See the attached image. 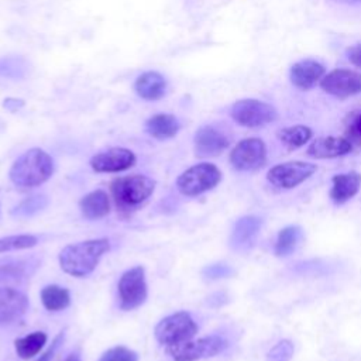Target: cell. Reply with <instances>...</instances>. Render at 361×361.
I'll use <instances>...</instances> for the list:
<instances>
[{"label": "cell", "instance_id": "cell-1", "mask_svg": "<svg viewBox=\"0 0 361 361\" xmlns=\"http://www.w3.org/2000/svg\"><path fill=\"white\" fill-rule=\"evenodd\" d=\"M109 250L110 241L107 238H92L69 244L59 252V265L68 275L85 278L94 271Z\"/></svg>", "mask_w": 361, "mask_h": 361}, {"label": "cell", "instance_id": "cell-2", "mask_svg": "<svg viewBox=\"0 0 361 361\" xmlns=\"http://www.w3.org/2000/svg\"><path fill=\"white\" fill-rule=\"evenodd\" d=\"M54 173V159L44 149L31 148L20 155L10 168V180L18 188H35Z\"/></svg>", "mask_w": 361, "mask_h": 361}, {"label": "cell", "instance_id": "cell-3", "mask_svg": "<svg viewBox=\"0 0 361 361\" xmlns=\"http://www.w3.org/2000/svg\"><path fill=\"white\" fill-rule=\"evenodd\" d=\"M154 189L155 180L138 173L116 178L110 183V193L117 209L126 213L141 206L152 195Z\"/></svg>", "mask_w": 361, "mask_h": 361}, {"label": "cell", "instance_id": "cell-4", "mask_svg": "<svg viewBox=\"0 0 361 361\" xmlns=\"http://www.w3.org/2000/svg\"><path fill=\"white\" fill-rule=\"evenodd\" d=\"M220 180L221 172L214 164L200 162L178 176L176 188L183 196H197L216 188Z\"/></svg>", "mask_w": 361, "mask_h": 361}, {"label": "cell", "instance_id": "cell-5", "mask_svg": "<svg viewBox=\"0 0 361 361\" xmlns=\"http://www.w3.org/2000/svg\"><path fill=\"white\" fill-rule=\"evenodd\" d=\"M197 330L196 322L188 312H176L158 322L154 336L159 344L169 347L192 340Z\"/></svg>", "mask_w": 361, "mask_h": 361}, {"label": "cell", "instance_id": "cell-6", "mask_svg": "<svg viewBox=\"0 0 361 361\" xmlns=\"http://www.w3.org/2000/svg\"><path fill=\"white\" fill-rule=\"evenodd\" d=\"M228 347V341L221 336H207L166 347L172 361H197L216 357Z\"/></svg>", "mask_w": 361, "mask_h": 361}, {"label": "cell", "instance_id": "cell-7", "mask_svg": "<svg viewBox=\"0 0 361 361\" xmlns=\"http://www.w3.org/2000/svg\"><path fill=\"white\" fill-rule=\"evenodd\" d=\"M117 292H118V302H120L121 310L130 312L144 305L148 296V286L145 281L144 267L137 265L127 269L120 276Z\"/></svg>", "mask_w": 361, "mask_h": 361}, {"label": "cell", "instance_id": "cell-8", "mask_svg": "<svg viewBox=\"0 0 361 361\" xmlns=\"http://www.w3.org/2000/svg\"><path fill=\"white\" fill-rule=\"evenodd\" d=\"M231 118L247 128H259L276 120V110L257 99H243L235 102L230 110Z\"/></svg>", "mask_w": 361, "mask_h": 361}, {"label": "cell", "instance_id": "cell-9", "mask_svg": "<svg viewBox=\"0 0 361 361\" xmlns=\"http://www.w3.org/2000/svg\"><path fill=\"white\" fill-rule=\"evenodd\" d=\"M316 171V164L306 161H288L274 165L267 172V180L278 189H293L307 180Z\"/></svg>", "mask_w": 361, "mask_h": 361}, {"label": "cell", "instance_id": "cell-10", "mask_svg": "<svg viewBox=\"0 0 361 361\" xmlns=\"http://www.w3.org/2000/svg\"><path fill=\"white\" fill-rule=\"evenodd\" d=\"M267 162V145L261 138L250 137L238 141L230 152V164L240 172H251Z\"/></svg>", "mask_w": 361, "mask_h": 361}, {"label": "cell", "instance_id": "cell-11", "mask_svg": "<svg viewBox=\"0 0 361 361\" xmlns=\"http://www.w3.org/2000/svg\"><path fill=\"white\" fill-rule=\"evenodd\" d=\"M320 87L338 99L361 93V72L351 69H333L320 80Z\"/></svg>", "mask_w": 361, "mask_h": 361}, {"label": "cell", "instance_id": "cell-12", "mask_svg": "<svg viewBox=\"0 0 361 361\" xmlns=\"http://www.w3.org/2000/svg\"><path fill=\"white\" fill-rule=\"evenodd\" d=\"M137 158L133 151L121 147L109 148L92 157L90 166L94 172H121L131 168Z\"/></svg>", "mask_w": 361, "mask_h": 361}, {"label": "cell", "instance_id": "cell-13", "mask_svg": "<svg viewBox=\"0 0 361 361\" xmlns=\"http://www.w3.org/2000/svg\"><path fill=\"white\" fill-rule=\"evenodd\" d=\"M195 154L200 158L217 157L220 155L230 144L228 137L213 126L200 127L193 138Z\"/></svg>", "mask_w": 361, "mask_h": 361}, {"label": "cell", "instance_id": "cell-14", "mask_svg": "<svg viewBox=\"0 0 361 361\" xmlns=\"http://www.w3.org/2000/svg\"><path fill=\"white\" fill-rule=\"evenodd\" d=\"M28 309V298L10 286L0 288V326H8L20 320Z\"/></svg>", "mask_w": 361, "mask_h": 361}, {"label": "cell", "instance_id": "cell-15", "mask_svg": "<svg viewBox=\"0 0 361 361\" xmlns=\"http://www.w3.org/2000/svg\"><path fill=\"white\" fill-rule=\"evenodd\" d=\"M261 219L257 216H243L240 217L230 235V247L237 252H245L251 250L257 241L261 230Z\"/></svg>", "mask_w": 361, "mask_h": 361}, {"label": "cell", "instance_id": "cell-16", "mask_svg": "<svg viewBox=\"0 0 361 361\" xmlns=\"http://www.w3.org/2000/svg\"><path fill=\"white\" fill-rule=\"evenodd\" d=\"M353 149V142L347 137H319L310 142L306 155L316 159H330L347 155Z\"/></svg>", "mask_w": 361, "mask_h": 361}, {"label": "cell", "instance_id": "cell-17", "mask_svg": "<svg viewBox=\"0 0 361 361\" xmlns=\"http://www.w3.org/2000/svg\"><path fill=\"white\" fill-rule=\"evenodd\" d=\"M361 189V173L348 171L337 173L331 178L330 199L334 204H344L353 199Z\"/></svg>", "mask_w": 361, "mask_h": 361}, {"label": "cell", "instance_id": "cell-18", "mask_svg": "<svg viewBox=\"0 0 361 361\" xmlns=\"http://www.w3.org/2000/svg\"><path fill=\"white\" fill-rule=\"evenodd\" d=\"M289 76L295 87L307 90L322 80L324 76V66L316 59H302L293 63Z\"/></svg>", "mask_w": 361, "mask_h": 361}, {"label": "cell", "instance_id": "cell-19", "mask_svg": "<svg viewBox=\"0 0 361 361\" xmlns=\"http://www.w3.org/2000/svg\"><path fill=\"white\" fill-rule=\"evenodd\" d=\"M38 261L34 258L25 259H8L0 265V282L18 283L30 278L35 272Z\"/></svg>", "mask_w": 361, "mask_h": 361}, {"label": "cell", "instance_id": "cell-20", "mask_svg": "<svg viewBox=\"0 0 361 361\" xmlns=\"http://www.w3.org/2000/svg\"><path fill=\"white\" fill-rule=\"evenodd\" d=\"M79 209H80L82 216L87 220L103 219L110 212L109 195L102 189L93 190L80 199Z\"/></svg>", "mask_w": 361, "mask_h": 361}, {"label": "cell", "instance_id": "cell-21", "mask_svg": "<svg viewBox=\"0 0 361 361\" xmlns=\"http://www.w3.org/2000/svg\"><path fill=\"white\" fill-rule=\"evenodd\" d=\"M134 89L140 97L145 100H157L164 96L166 89V80L161 73L155 71H148L137 78Z\"/></svg>", "mask_w": 361, "mask_h": 361}, {"label": "cell", "instance_id": "cell-22", "mask_svg": "<svg viewBox=\"0 0 361 361\" xmlns=\"http://www.w3.org/2000/svg\"><path fill=\"white\" fill-rule=\"evenodd\" d=\"M147 133L157 140H168L179 131V121L172 114H155L145 123Z\"/></svg>", "mask_w": 361, "mask_h": 361}, {"label": "cell", "instance_id": "cell-23", "mask_svg": "<svg viewBox=\"0 0 361 361\" xmlns=\"http://www.w3.org/2000/svg\"><path fill=\"white\" fill-rule=\"evenodd\" d=\"M303 237V231L299 226L290 224L283 227L282 230H279L276 240H275V245H274V254L279 258H285L288 255H290L299 245V243L302 241Z\"/></svg>", "mask_w": 361, "mask_h": 361}, {"label": "cell", "instance_id": "cell-24", "mask_svg": "<svg viewBox=\"0 0 361 361\" xmlns=\"http://www.w3.org/2000/svg\"><path fill=\"white\" fill-rule=\"evenodd\" d=\"M41 302L49 312H59L71 305V293L59 285H47L41 290Z\"/></svg>", "mask_w": 361, "mask_h": 361}, {"label": "cell", "instance_id": "cell-25", "mask_svg": "<svg viewBox=\"0 0 361 361\" xmlns=\"http://www.w3.org/2000/svg\"><path fill=\"white\" fill-rule=\"evenodd\" d=\"M276 135H278V140L288 149H296L310 141V138L313 137V131L307 126L296 124V126H290L279 130Z\"/></svg>", "mask_w": 361, "mask_h": 361}, {"label": "cell", "instance_id": "cell-26", "mask_svg": "<svg viewBox=\"0 0 361 361\" xmlns=\"http://www.w3.org/2000/svg\"><path fill=\"white\" fill-rule=\"evenodd\" d=\"M45 343H47V334L44 331H34L28 336L17 338L14 341V348L20 358L28 360L37 355Z\"/></svg>", "mask_w": 361, "mask_h": 361}, {"label": "cell", "instance_id": "cell-27", "mask_svg": "<svg viewBox=\"0 0 361 361\" xmlns=\"http://www.w3.org/2000/svg\"><path fill=\"white\" fill-rule=\"evenodd\" d=\"M47 204H48L47 196L32 195V196L24 199L23 202H20V204L11 210V214L17 216V217H28V216H32V214L41 212L42 209H45Z\"/></svg>", "mask_w": 361, "mask_h": 361}, {"label": "cell", "instance_id": "cell-28", "mask_svg": "<svg viewBox=\"0 0 361 361\" xmlns=\"http://www.w3.org/2000/svg\"><path fill=\"white\" fill-rule=\"evenodd\" d=\"M38 238L31 234H18V235H8L0 238V252L6 251H17V250H27L37 245Z\"/></svg>", "mask_w": 361, "mask_h": 361}, {"label": "cell", "instance_id": "cell-29", "mask_svg": "<svg viewBox=\"0 0 361 361\" xmlns=\"http://www.w3.org/2000/svg\"><path fill=\"white\" fill-rule=\"evenodd\" d=\"M295 353V345L290 340L283 338L279 340L276 344H274L268 353L265 360L267 361H290Z\"/></svg>", "mask_w": 361, "mask_h": 361}, {"label": "cell", "instance_id": "cell-30", "mask_svg": "<svg viewBox=\"0 0 361 361\" xmlns=\"http://www.w3.org/2000/svg\"><path fill=\"white\" fill-rule=\"evenodd\" d=\"M99 361H138V354L124 345H116L104 351Z\"/></svg>", "mask_w": 361, "mask_h": 361}, {"label": "cell", "instance_id": "cell-31", "mask_svg": "<svg viewBox=\"0 0 361 361\" xmlns=\"http://www.w3.org/2000/svg\"><path fill=\"white\" fill-rule=\"evenodd\" d=\"M233 274V269L226 264H213L203 269V275L209 279H220L227 278Z\"/></svg>", "mask_w": 361, "mask_h": 361}, {"label": "cell", "instance_id": "cell-32", "mask_svg": "<svg viewBox=\"0 0 361 361\" xmlns=\"http://www.w3.org/2000/svg\"><path fill=\"white\" fill-rule=\"evenodd\" d=\"M63 338H65V330H62L61 333L56 334V337L54 338L51 345L47 348V351L42 355H39V358L37 361H51L54 358L56 350L59 348V345L63 343Z\"/></svg>", "mask_w": 361, "mask_h": 361}, {"label": "cell", "instance_id": "cell-33", "mask_svg": "<svg viewBox=\"0 0 361 361\" xmlns=\"http://www.w3.org/2000/svg\"><path fill=\"white\" fill-rule=\"evenodd\" d=\"M348 131L351 134V138L361 141V111L355 113L348 124Z\"/></svg>", "mask_w": 361, "mask_h": 361}, {"label": "cell", "instance_id": "cell-34", "mask_svg": "<svg viewBox=\"0 0 361 361\" xmlns=\"http://www.w3.org/2000/svg\"><path fill=\"white\" fill-rule=\"evenodd\" d=\"M347 58L354 66L361 68V44L350 47L347 49Z\"/></svg>", "mask_w": 361, "mask_h": 361}, {"label": "cell", "instance_id": "cell-35", "mask_svg": "<svg viewBox=\"0 0 361 361\" xmlns=\"http://www.w3.org/2000/svg\"><path fill=\"white\" fill-rule=\"evenodd\" d=\"M340 1H344V3H348V4H358V3H361V0H340Z\"/></svg>", "mask_w": 361, "mask_h": 361}, {"label": "cell", "instance_id": "cell-36", "mask_svg": "<svg viewBox=\"0 0 361 361\" xmlns=\"http://www.w3.org/2000/svg\"><path fill=\"white\" fill-rule=\"evenodd\" d=\"M68 361H78V360H75V358H69Z\"/></svg>", "mask_w": 361, "mask_h": 361}]
</instances>
